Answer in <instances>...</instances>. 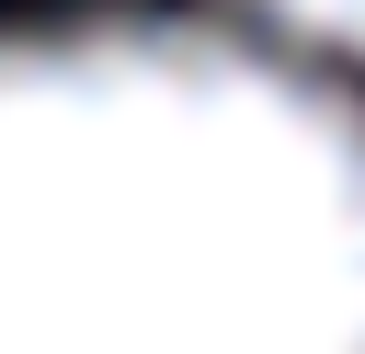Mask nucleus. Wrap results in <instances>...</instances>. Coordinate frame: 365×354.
<instances>
[{
	"mask_svg": "<svg viewBox=\"0 0 365 354\" xmlns=\"http://www.w3.org/2000/svg\"><path fill=\"white\" fill-rule=\"evenodd\" d=\"M0 354H365V103L160 0L0 23Z\"/></svg>",
	"mask_w": 365,
	"mask_h": 354,
	"instance_id": "obj_1",
	"label": "nucleus"
},
{
	"mask_svg": "<svg viewBox=\"0 0 365 354\" xmlns=\"http://www.w3.org/2000/svg\"><path fill=\"white\" fill-rule=\"evenodd\" d=\"M251 11H274V23H285V34H308V46L365 57V0H251Z\"/></svg>",
	"mask_w": 365,
	"mask_h": 354,
	"instance_id": "obj_2",
	"label": "nucleus"
}]
</instances>
